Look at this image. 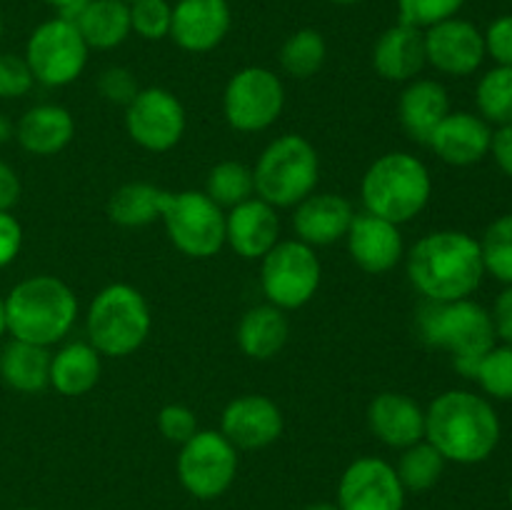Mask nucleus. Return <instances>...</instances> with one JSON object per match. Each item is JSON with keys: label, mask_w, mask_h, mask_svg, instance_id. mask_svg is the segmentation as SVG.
I'll return each instance as SVG.
<instances>
[{"label": "nucleus", "mask_w": 512, "mask_h": 510, "mask_svg": "<svg viewBox=\"0 0 512 510\" xmlns=\"http://www.w3.org/2000/svg\"><path fill=\"white\" fill-rule=\"evenodd\" d=\"M238 475V448L220 430H198L180 445V485L198 500L220 498Z\"/></svg>", "instance_id": "obj_12"}, {"label": "nucleus", "mask_w": 512, "mask_h": 510, "mask_svg": "<svg viewBox=\"0 0 512 510\" xmlns=\"http://www.w3.org/2000/svg\"><path fill=\"white\" fill-rule=\"evenodd\" d=\"M425 440L448 463L478 465L498 448L500 418L483 395L445 390L425 410Z\"/></svg>", "instance_id": "obj_2"}, {"label": "nucleus", "mask_w": 512, "mask_h": 510, "mask_svg": "<svg viewBox=\"0 0 512 510\" xmlns=\"http://www.w3.org/2000/svg\"><path fill=\"white\" fill-rule=\"evenodd\" d=\"M360 195L365 213L403 225L428 208L433 198V178L423 160L393 150L370 163L360 183Z\"/></svg>", "instance_id": "obj_4"}, {"label": "nucleus", "mask_w": 512, "mask_h": 510, "mask_svg": "<svg viewBox=\"0 0 512 510\" xmlns=\"http://www.w3.org/2000/svg\"><path fill=\"white\" fill-rule=\"evenodd\" d=\"M328 58V43L315 28H300L280 48V68L295 80H308L320 73Z\"/></svg>", "instance_id": "obj_31"}, {"label": "nucleus", "mask_w": 512, "mask_h": 510, "mask_svg": "<svg viewBox=\"0 0 512 510\" xmlns=\"http://www.w3.org/2000/svg\"><path fill=\"white\" fill-rule=\"evenodd\" d=\"M485 273L500 283L512 285V213L500 215L485 228L480 238Z\"/></svg>", "instance_id": "obj_35"}, {"label": "nucleus", "mask_w": 512, "mask_h": 510, "mask_svg": "<svg viewBox=\"0 0 512 510\" xmlns=\"http://www.w3.org/2000/svg\"><path fill=\"white\" fill-rule=\"evenodd\" d=\"M8 333L25 343L50 345L60 343L73 330L78 318V298L55 275H33L15 285L5 298Z\"/></svg>", "instance_id": "obj_3"}, {"label": "nucleus", "mask_w": 512, "mask_h": 510, "mask_svg": "<svg viewBox=\"0 0 512 510\" xmlns=\"http://www.w3.org/2000/svg\"><path fill=\"white\" fill-rule=\"evenodd\" d=\"M348 253L360 270L370 275H383L393 270L403 260L405 243L400 235V225L378 218L373 213H355L350 223Z\"/></svg>", "instance_id": "obj_18"}, {"label": "nucleus", "mask_w": 512, "mask_h": 510, "mask_svg": "<svg viewBox=\"0 0 512 510\" xmlns=\"http://www.w3.org/2000/svg\"><path fill=\"white\" fill-rule=\"evenodd\" d=\"M485 53L498 65L512 68V15H500L485 30Z\"/></svg>", "instance_id": "obj_42"}, {"label": "nucleus", "mask_w": 512, "mask_h": 510, "mask_svg": "<svg viewBox=\"0 0 512 510\" xmlns=\"http://www.w3.org/2000/svg\"><path fill=\"white\" fill-rule=\"evenodd\" d=\"M50 355L43 345L13 338L0 350V378L18 393H40L50 385Z\"/></svg>", "instance_id": "obj_28"}, {"label": "nucleus", "mask_w": 512, "mask_h": 510, "mask_svg": "<svg viewBox=\"0 0 512 510\" xmlns=\"http://www.w3.org/2000/svg\"><path fill=\"white\" fill-rule=\"evenodd\" d=\"M153 315L145 295L128 283L100 290L85 315L88 343L108 358L133 355L148 340Z\"/></svg>", "instance_id": "obj_6"}, {"label": "nucleus", "mask_w": 512, "mask_h": 510, "mask_svg": "<svg viewBox=\"0 0 512 510\" xmlns=\"http://www.w3.org/2000/svg\"><path fill=\"white\" fill-rule=\"evenodd\" d=\"M158 428L163 433L165 440L170 443H188L195 433H198V418H195L193 410L188 405L180 403H170L165 405L163 410L158 413Z\"/></svg>", "instance_id": "obj_40"}, {"label": "nucleus", "mask_w": 512, "mask_h": 510, "mask_svg": "<svg viewBox=\"0 0 512 510\" xmlns=\"http://www.w3.org/2000/svg\"><path fill=\"white\" fill-rule=\"evenodd\" d=\"M465 0H398V20L413 28H430L435 23L455 18Z\"/></svg>", "instance_id": "obj_38"}, {"label": "nucleus", "mask_w": 512, "mask_h": 510, "mask_svg": "<svg viewBox=\"0 0 512 510\" xmlns=\"http://www.w3.org/2000/svg\"><path fill=\"white\" fill-rule=\"evenodd\" d=\"M185 108L170 90L140 88L125 105V130L130 140L150 153H165L183 140Z\"/></svg>", "instance_id": "obj_13"}, {"label": "nucleus", "mask_w": 512, "mask_h": 510, "mask_svg": "<svg viewBox=\"0 0 512 510\" xmlns=\"http://www.w3.org/2000/svg\"><path fill=\"white\" fill-rule=\"evenodd\" d=\"M323 278L315 248L303 240H278L268 255L260 258V285L270 305L280 310H298L315 298Z\"/></svg>", "instance_id": "obj_9"}, {"label": "nucleus", "mask_w": 512, "mask_h": 510, "mask_svg": "<svg viewBox=\"0 0 512 510\" xmlns=\"http://www.w3.org/2000/svg\"><path fill=\"white\" fill-rule=\"evenodd\" d=\"M303 510H340V508L333 503H315V505H308V508H303Z\"/></svg>", "instance_id": "obj_49"}, {"label": "nucleus", "mask_w": 512, "mask_h": 510, "mask_svg": "<svg viewBox=\"0 0 512 510\" xmlns=\"http://www.w3.org/2000/svg\"><path fill=\"white\" fill-rule=\"evenodd\" d=\"M490 318H493L495 338L503 340L505 345H512V285H505L503 293L495 298Z\"/></svg>", "instance_id": "obj_44"}, {"label": "nucleus", "mask_w": 512, "mask_h": 510, "mask_svg": "<svg viewBox=\"0 0 512 510\" xmlns=\"http://www.w3.org/2000/svg\"><path fill=\"white\" fill-rule=\"evenodd\" d=\"M285 108V85L263 65H248L228 80L223 93L225 120L238 133H260L280 118Z\"/></svg>", "instance_id": "obj_11"}, {"label": "nucleus", "mask_w": 512, "mask_h": 510, "mask_svg": "<svg viewBox=\"0 0 512 510\" xmlns=\"http://www.w3.org/2000/svg\"><path fill=\"white\" fill-rule=\"evenodd\" d=\"M125 3H135V0H125Z\"/></svg>", "instance_id": "obj_55"}, {"label": "nucleus", "mask_w": 512, "mask_h": 510, "mask_svg": "<svg viewBox=\"0 0 512 510\" xmlns=\"http://www.w3.org/2000/svg\"><path fill=\"white\" fill-rule=\"evenodd\" d=\"M445 463H448V460H445L428 440H420V443L403 450L395 473H398L405 493H408V490L410 493H425V490L435 488L438 480L443 478Z\"/></svg>", "instance_id": "obj_32"}, {"label": "nucleus", "mask_w": 512, "mask_h": 510, "mask_svg": "<svg viewBox=\"0 0 512 510\" xmlns=\"http://www.w3.org/2000/svg\"><path fill=\"white\" fill-rule=\"evenodd\" d=\"M450 113V95L443 83L430 78H415L403 88L398 100V118L403 130L415 143L428 145L445 115Z\"/></svg>", "instance_id": "obj_24"}, {"label": "nucleus", "mask_w": 512, "mask_h": 510, "mask_svg": "<svg viewBox=\"0 0 512 510\" xmlns=\"http://www.w3.org/2000/svg\"><path fill=\"white\" fill-rule=\"evenodd\" d=\"M425 58L438 73L465 78L480 70L485 53V35L475 23L465 18H448L423 30Z\"/></svg>", "instance_id": "obj_15"}, {"label": "nucleus", "mask_w": 512, "mask_h": 510, "mask_svg": "<svg viewBox=\"0 0 512 510\" xmlns=\"http://www.w3.org/2000/svg\"><path fill=\"white\" fill-rule=\"evenodd\" d=\"M328 3H335V5H358V3H363V0H328Z\"/></svg>", "instance_id": "obj_51"}, {"label": "nucleus", "mask_w": 512, "mask_h": 510, "mask_svg": "<svg viewBox=\"0 0 512 510\" xmlns=\"http://www.w3.org/2000/svg\"><path fill=\"white\" fill-rule=\"evenodd\" d=\"M13 135H15V125L10 123V120L5 118L3 113H0V145L8 143V140L13 138Z\"/></svg>", "instance_id": "obj_47"}, {"label": "nucleus", "mask_w": 512, "mask_h": 510, "mask_svg": "<svg viewBox=\"0 0 512 510\" xmlns=\"http://www.w3.org/2000/svg\"><path fill=\"white\" fill-rule=\"evenodd\" d=\"M88 55L90 48L80 30L55 15L30 33L23 58L33 70L35 83H43L48 88H63L83 75Z\"/></svg>", "instance_id": "obj_10"}, {"label": "nucleus", "mask_w": 512, "mask_h": 510, "mask_svg": "<svg viewBox=\"0 0 512 510\" xmlns=\"http://www.w3.org/2000/svg\"><path fill=\"white\" fill-rule=\"evenodd\" d=\"M20 510H38V508H20Z\"/></svg>", "instance_id": "obj_54"}, {"label": "nucleus", "mask_w": 512, "mask_h": 510, "mask_svg": "<svg viewBox=\"0 0 512 510\" xmlns=\"http://www.w3.org/2000/svg\"><path fill=\"white\" fill-rule=\"evenodd\" d=\"M340 510H403L405 488L395 465L383 458H358L345 468L338 485Z\"/></svg>", "instance_id": "obj_14"}, {"label": "nucleus", "mask_w": 512, "mask_h": 510, "mask_svg": "<svg viewBox=\"0 0 512 510\" xmlns=\"http://www.w3.org/2000/svg\"><path fill=\"white\" fill-rule=\"evenodd\" d=\"M408 278L428 303L470 298L485 278L480 240L463 230L423 235L408 253Z\"/></svg>", "instance_id": "obj_1"}, {"label": "nucleus", "mask_w": 512, "mask_h": 510, "mask_svg": "<svg viewBox=\"0 0 512 510\" xmlns=\"http://www.w3.org/2000/svg\"><path fill=\"white\" fill-rule=\"evenodd\" d=\"M355 218L353 203L338 193H310L295 205L293 230L295 238L308 243L310 248L333 245L345 240L350 223Z\"/></svg>", "instance_id": "obj_21"}, {"label": "nucleus", "mask_w": 512, "mask_h": 510, "mask_svg": "<svg viewBox=\"0 0 512 510\" xmlns=\"http://www.w3.org/2000/svg\"><path fill=\"white\" fill-rule=\"evenodd\" d=\"M490 143H493V125L488 120L465 110H450L430 135L428 148L443 163L453 168H468L490 155Z\"/></svg>", "instance_id": "obj_19"}, {"label": "nucleus", "mask_w": 512, "mask_h": 510, "mask_svg": "<svg viewBox=\"0 0 512 510\" xmlns=\"http://www.w3.org/2000/svg\"><path fill=\"white\" fill-rule=\"evenodd\" d=\"M230 25L233 10L228 0H178L170 38L188 53H210L228 38Z\"/></svg>", "instance_id": "obj_17"}, {"label": "nucleus", "mask_w": 512, "mask_h": 510, "mask_svg": "<svg viewBox=\"0 0 512 510\" xmlns=\"http://www.w3.org/2000/svg\"><path fill=\"white\" fill-rule=\"evenodd\" d=\"M43 3L53 5L55 10H60V8H65V5H68V3H73V0H43Z\"/></svg>", "instance_id": "obj_50"}, {"label": "nucleus", "mask_w": 512, "mask_h": 510, "mask_svg": "<svg viewBox=\"0 0 512 510\" xmlns=\"http://www.w3.org/2000/svg\"><path fill=\"white\" fill-rule=\"evenodd\" d=\"M100 353L85 340H73L50 355V385L65 398L90 393L100 380Z\"/></svg>", "instance_id": "obj_26"}, {"label": "nucleus", "mask_w": 512, "mask_h": 510, "mask_svg": "<svg viewBox=\"0 0 512 510\" xmlns=\"http://www.w3.org/2000/svg\"><path fill=\"white\" fill-rule=\"evenodd\" d=\"M160 220L170 243L188 258H213L225 245V213L205 190H163Z\"/></svg>", "instance_id": "obj_8"}, {"label": "nucleus", "mask_w": 512, "mask_h": 510, "mask_svg": "<svg viewBox=\"0 0 512 510\" xmlns=\"http://www.w3.org/2000/svg\"><path fill=\"white\" fill-rule=\"evenodd\" d=\"M98 90L108 103L113 105H128L130 100L138 95V80L130 73L128 68H120V65H113V68H105L98 78Z\"/></svg>", "instance_id": "obj_41"}, {"label": "nucleus", "mask_w": 512, "mask_h": 510, "mask_svg": "<svg viewBox=\"0 0 512 510\" xmlns=\"http://www.w3.org/2000/svg\"><path fill=\"white\" fill-rule=\"evenodd\" d=\"M475 105L478 115L488 120L490 125H512V68L495 65L483 78L478 80L475 88Z\"/></svg>", "instance_id": "obj_33"}, {"label": "nucleus", "mask_w": 512, "mask_h": 510, "mask_svg": "<svg viewBox=\"0 0 512 510\" xmlns=\"http://www.w3.org/2000/svg\"><path fill=\"white\" fill-rule=\"evenodd\" d=\"M428 65L425 58V33L413 25L395 23L380 33L373 45L375 73L390 83H410Z\"/></svg>", "instance_id": "obj_23"}, {"label": "nucleus", "mask_w": 512, "mask_h": 510, "mask_svg": "<svg viewBox=\"0 0 512 510\" xmlns=\"http://www.w3.org/2000/svg\"><path fill=\"white\" fill-rule=\"evenodd\" d=\"M0 40H3V15H0Z\"/></svg>", "instance_id": "obj_52"}, {"label": "nucleus", "mask_w": 512, "mask_h": 510, "mask_svg": "<svg viewBox=\"0 0 512 510\" xmlns=\"http://www.w3.org/2000/svg\"><path fill=\"white\" fill-rule=\"evenodd\" d=\"M130 5V30L143 40L170 38L173 5L168 0H135Z\"/></svg>", "instance_id": "obj_37"}, {"label": "nucleus", "mask_w": 512, "mask_h": 510, "mask_svg": "<svg viewBox=\"0 0 512 510\" xmlns=\"http://www.w3.org/2000/svg\"><path fill=\"white\" fill-rule=\"evenodd\" d=\"M490 155L495 158L498 168L512 180V125H503V128L493 130Z\"/></svg>", "instance_id": "obj_45"}, {"label": "nucleus", "mask_w": 512, "mask_h": 510, "mask_svg": "<svg viewBox=\"0 0 512 510\" xmlns=\"http://www.w3.org/2000/svg\"><path fill=\"white\" fill-rule=\"evenodd\" d=\"M90 50H113L128 40L130 5L125 0H88L75 20Z\"/></svg>", "instance_id": "obj_29"}, {"label": "nucleus", "mask_w": 512, "mask_h": 510, "mask_svg": "<svg viewBox=\"0 0 512 510\" xmlns=\"http://www.w3.org/2000/svg\"><path fill=\"white\" fill-rule=\"evenodd\" d=\"M205 195L220 208H235L255 195L253 168L240 160H223L215 165L205 180Z\"/></svg>", "instance_id": "obj_34"}, {"label": "nucleus", "mask_w": 512, "mask_h": 510, "mask_svg": "<svg viewBox=\"0 0 512 510\" xmlns=\"http://www.w3.org/2000/svg\"><path fill=\"white\" fill-rule=\"evenodd\" d=\"M20 178L8 163L0 160V210L10 213V208H15L20 200Z\"/></svg>", "instance_id": "obj_46"}, {"label": "nucleus", "mask_w": 512, "mask_h": 510, "mask_svg": "<svg viewBox=\"0 0 512 510\" xmlns=\"http://www.w3.org/2000/svg\"><path fill=\"white\" fill-rule=\"evenodd\" d=\"M510 3H512V0H510Z\"/></svg>", "instance_id": "obj_56"}, {"label": "nucleus", "mask_w": 512, "mask_h": 510, "mask_svg": "<svg viewBox=\"0 0 512 510\" xmlns=\"http://www.w3.org/2000/svg\"><path fill=\"white\" fill-rule=\"evenodd\" d=\"M418 323L425 343L453 355L455 368L468 378H473L480 358L498 340L490 310L470 298L428 303L420 310Z\"/></svg>", "instance_id": "obj_5"}, {"label": "nucleus", "mask_w": 512, "mask_h": 510, "mask_svg": "<svg viewBox=\"0 0 512 510\" xmlns=\"http://www.w3.org/2000/svg\"><path fill=\"white\" fill-rule=\"evenodd\" d=\"M473 380L490 398L512 400V345H493L480 358Z\"/></svg>", "instance_id": "obj_36"}, {"label": "nucleus", "mask_w": 512, "mask_h": 510, "mask_svg": "<svg viewBox=\"0 0 512 510\" xmlns=\"http://www.w3.org/2000/svg\"><path fill=\"white\" fill-rule=\"evenodd\" d=\"M15 138L20 148L38 158L58 155L75 138V120L68 108L55 103L35 105L25 110L23 118L15 125Z\"/></svg>", "instance_id": "obj_25"}, {"label": "nucleus", "mask_w": 512, "mask_h": 510, "mask_svg": "<svg viewBox=\"0 0 512 510\" xmlns=\"http://www.w3.org/2000/svg\"><path fill=\"white\" fill-rule=\"evenodd\" d=\"M255 195L278 208H295L315 193L320 178V158L315 145L298 133L275 138L260 153L253 170Z\"/></svg>", "instance_id": "obj_7"}, {"label": "nucleus", "mask_w": 512, "mask_h": 510, "mask_svg": "<svg viewBox=\"0 0 512 510\" xmlns=\"http://www.w3.org/2000/svg\"><path fill=\"white\" fill-rule=\"evenodd\" d=\"M35 78L28 60L15 53H0V98H23L33 90Z\"/></svg>", "instance_id": "obj_39"}, {"label": "nucleus", "mask_w": 512, "mask_h": 510, "mask_svg": "<svg viewBox=\"0 0 512 510\" xmlns=\"http://www.w3.org/2000/svg\"><path fill=\"white\" fill-rule=\"evenodd\" d=\"M280 240L278 210L253 195L225 213V243L245 260H260Z\"/></svg>", "instance_id": "obj_20"}, {"label": "nucleus", "mask_w": 512, "mask_h": 510, "mask_svg": "<svg viewBox=\"0 0 512 510\" xmlns=\"http://www.w3.org/2000/svg\"><path fill=\"white\" fill-rule=\"evenodd\" d=\"M23 248V228L15 215L0 210V268L13 263Z\"/></svg>", "instance_id": "obj_43"}, {"label": "nucleus", "mask_w": 512, "mask_h": 510, "mask_svg": "<svg viewBox=\"0 0 512 510\" xmlns=\"http://www.w3.org/2000/svg\"><path fill=\"white\" fill-rule=\"evenodd\" d=\"M510 503H512V483H510Z\"/></svg>", "instance_id": "obj_53"}, {"label": "nucleus", "mask_w": 512, "mask_h": 510, "mask_svg": "<svg viewBox=\"0 0 512 510\" xmlns=\"http://www.w3.org/2000/svg\"><path fill=\"white\" fill-rule=\"evenodd\" d=\"M368 425L380 443L395 450H405L425 440V410L410 395L393 390H385L370 400Z\"/></svg>", "instance_id": "obj_22"}, {"label": "nucleus", "mask_w": 512, "mask_h": 510, "mask_svg": "<svg viewBox=\"0 0 512 510\" xmlns=\"http://www.w3.org/2000/svg\"><path fill=\"white\" fill-rule=\"evenodd\" d=\"M290 335V323L285 310L275 305H255L240 318L238 338L240 350L253 360H270L285 348Z\"/></svg>", "instance_id": "obj_27"}, {"label": "nucleus", "mask_w": 512, "mask_h": 510, "mask_svg": "<svg viewBox=\"0 0 512 510\" xmlns=\"http://www.w3.org/2000/svg\"><path fill=\"white\" fill-rule=\"evenodd\" d=\"M163 190L150 183H125L108 198V218L120 228H145L160 218Z\"/></svg>", "instance_id": "obj_30"}, {"label": "nucleus", "mask_w": 512, "mask_h": 510, "mask_svg": "<svg viewBox=\"0 0 512 510\" xmlns=\"http://www.w3.org/2000/svg\"><path fill=\"white\" fill-rule=\"evenodd\" d=\"M283 413L268 395L248 393L230 400L220 418V433L238 450H260L283 435Z\"/></svg>", "instance_id": "obj_16"}, {"label": "nucleus", "mask_w": 512, "mask_h": 510, "mask_svg": "<svg viewBox=\"0 0 512 510\" xmlns=\"http://www.w3.org/2000/svg\"><path fill=\"white\" fill-rule=\"evenodd\" d=\"M8 333V313H5V300L0 298V335Z\"/></svg>", "instance_id": "obj_48"}]
</instances>
